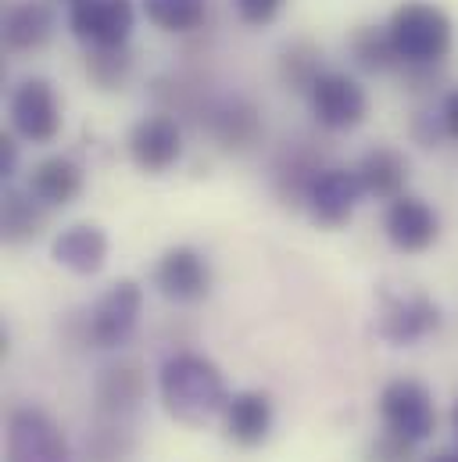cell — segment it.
I'll return each mask as SVG.
<instances>
[{
	"label": "cell",
	"instance_id": "1",
	"mask_svg": "<svg viewBox=\"0 0 458 462\" xmlns=\"http://www.w3.org/2000/svg\"><path fill=\"white\" fill-rule=\"evenodd\" d=\"M158 391H161L169 416H176L179 423H190V427H201L215 412H226L229 402L226 380H223L219 365L205 355H194V351L172 355L161 365Z\"/></svg>",
	"mask_w": 458,
	"mask_h": 462
},
{
	"label": "cell",
	"instance_id": "2",
	"mask_svg": "<svg viewBox=\"0 0 458 462\" xmlns=\"http://www.w3.org/2000/svg\"><path fill=\"white\" fill-rule=\"evenodd\" d=\"M387 32L405 69H434L455 47V25L444 7L430 0H405L390 11Z\"/></svg>",
	"mask_w": 458,
	"mask_h": 462
},
{
	"label": "cell",
	"instance_id": "3",
	"mask_svg": "<svg viewBox=\"0 0 458 462\" xmlns=\"http://www.w3.org/2000/svg\"><path fill=\"white\" fill-rule=\"evenodd\" d=\"M69 29L87 51L125 47L136 25V0H65Z\"/></svg>",
	"mask_w": 458,
	"mask_h": 462
},
{
	"label": "cell",
	"instance_id": "4",
	"mask_svg": "<svg viewBox=\"0 0 458 462\" xmlns=\"http://www.w3.org/2000/svg\"><path fill=\"white\" fill-rule=\"evenodd\" d=\"M308 105H312V116L319 125L344 133V129H354L362 125L369 116V94L365 87L337 69H323L316 76V83L308 87Z\"/></svg>",
	"mask_w": 458,
	"mask_h": 462
},
{
	"label": "cell",
	"instance_id": "5",
	"mask_svg": "<svg viewBox=\"0 0 458 462\" xmlns=\"http://www.w3.org/2000/svg\"><path fill=\"white\" fill-rule=\"evenodd\" d=\"M7 116H11V129L29 140V143H50L58 133H61V105H58V94L47 79L32 76V79H22L14 90H11V101H7Z\"/></svg>",
	"mask_w": 458,
	"mask_h": 462
},
{
	"label": "cell",
	"instance_id": "6",
	"mask_svg": "<svg viewBox=\"0 0 458 462\" xmlns=\"http://www.w3.org/2000/svg\"><path fill=\"white\" fill-rule=\"evenodd\" d=\"M7 462H72V452L47 412L18 409L7 420Z\"/></svg>",
	"mask_w": 458,
	"mask_h": 462
},
{
	"label": "cell",
	"instance_id": "7",
	"mask_svg": "<svg viewBox=\"0 0 458 462\" xmlns=\"http://www.w3.org/2000/svg\"><path fill=\"white\" fill-rule=\"evenodd\" d=\"M140 309H143V291L136 280H118L112 283L97 305L90 309V323L87 334L97 347H118L125 345L140 323Z\"/></svg>",
	"mask_w": 458,
	"mask_h": 462
},
{
	"label": "cell",
	"instance_id": "8",
	"mask_svg": "<svg viewBox=\"0 0 458 462\" xmlns=\"http://www.w3.org/2000/svg\"><path fill=\"white\" fill-rule=\"evenodd\" d=\"M380 416H383V427L408 438V441H423L434 434V423H437V412H434V398L423 383L416 380H394L383 387L380 394Z\"/></svg>",
	"mask_w": 458,
	"mask_h": 462
},
{
	"label": "cell",
	"instance_id": "9",
	"mask_svg": "<svg viewBox=\"0 0 458 462\" xmlns=\"http://www.w3.org/2000/svg\"><path fill=\"white\" fill-rule=\"evenodd\" d=\"M362 198H365V187H362V180H358L354 169H323L305 187V198L301 201H305L312 223L334 230V226H344L354 216V208H358Z\"/></svg>",
	"mask_w": 458,
	"mask_h": 462
},
{
	"label": "cell",
	"instance_id": "10",
	"mask_svg": "<svg viewBox=\"0 0 458 462\" xmlns=\"http://www.w3.org/2000/svg\"><path fill=\"white\" fill-rule=\"evenodd\" d=\"M125 147H129V158L136 162V169L161 176L183 158V129L172 116L154 112V116H143L129 129Z\"/></svg>",
	"mask_w": 458,
	"mask_h": 462
},
{
	"label": "cell",
	"instance_id": "11",
	"mask_svg": "<svg viewBox=\"0 0 458 462\" xmlns=\"http://www.w3.org/2000/svg\"><path fill=\"white\" fill-rule=\"evenodd\" d=\"M154 287L176 305H194L212 291V265L201 251L187 244L169 247L154 265Z\"/></svg>",
	"mask_w": 458,
	"mask_h": 462
},
{
	"label": "cell",
	"instance_id": "12",
	"mask_svg": "<svg viewBox=\"0 0 458 462\" xmlns=\"http://www.w3.org/2000/svg\"><path fill=\"white\" fill-rule=\"evenodd\" d=\"M383 230H387V240H390L398 251L419 254V251H426V247L437 240L441 219H437V212H434L423 198L401 194V198H394V201L387 205Z\"/></svg>",
	"mask_w": 458,
	"mask_h": 462
},
{
	"label": "cell",
	"instance_id": "13",
	"mask_svg": "<svg viewBox=\"0 0 458 462\" xmlns=\"http://www.w3.org/2000/svg\"><path fill=\"white\" fill-rule=\"evenodd\" d=\"M54 36V11L43 0H14L4 11V47L11 54L43 51Z\"/></svg>",
	"mask_w": 458,
	"mask_h": 462
},
{
	"label": "cell",
	"instance_id": "14",
	"mask_svg": "<svg viewBox=\"0 0 458 462\" xmlns=\"http://www.w3.org/2000/svg\"><path fill=\"white\" fill-rule=\"evenodd\" d=\"M437 327H441V309L423 294L394 298L383 309V319H380V334L390 345H416L426 334H434Z\"/></svg>",
	"mask_w": 458,
	"mask_h": 462
},
{
	"label": "cell",
	"instance_id": "15",
	"mask_svg": "<svg viewBox=\"0 0 458 462\" xmlns=\"http://www.w3.org/2000/svg\"><path fill=\"white\" fill-rule=\"evenodd\" d=\"M54 262L65 265L69 273L76 276H94L105 269L108 262V236L101 226H90V223H79V226H69L54 236V247H50Z\"/></svg>",
	"mask_w": 458,
	"mask_h": 462
},
{
	"label": "cell",
	"instance_id": "16",
	"mask_svg": "<svg viewBox=\"0 0 458 462\" xmlns=\"http://www.w3.org/2000/svg\"><path fill=\"white\" fill-rule=\"evenodd\" d=\"M29 194L47 208H65L83 194V169L65 154L43 158L29 172Z\"/></svg>",
	"mask_w": 458,
	"mask_h": 462
},
{
	"label": "cell",
	"instance_id": "17",
	"mask_svg": "<svg viewBox=\"0 0 458 462\" xmlns=\"http://www.w3.org/2000/svg\"><path fill=\"white\" fill-rule=\"evenodd\" d=\"M226 434L229 441L254 448L269 438L272 430V402L261 391H240L226 402Z\"/></svg>",
	"mask_w": 458,
	"mask_h": 462
},
{
	"label": "cell",
	"instance_id": "18",
	"mask_svg": "<svg viewBox=\"0 0 458 462\" xmlns=\"http://www.w3.org/2000/svg\"><path fill=\"white\" fill-rule=\"evenodd\" d=\"M358 180L365 187L369 198H380V201H394L405 194V183H408V162L401 151L394 147H372L362 162H358Z\"/></svg>",
	"mask_w": 458,
	"mask_h": 462
},
{
	"label": "cell",
	"instance_id": "19",
	"mask_svg": "<svg viewBox=\"0 0 458 462\" xmlns=\"http://www.w3.org/2000/svg\"><path fill=\"white\" fill-rule=\"evenodd\" d=\"M143 398V373L133 362H118L108 365L97 380V409L101 416H112L114 423H122Z\"/></svg>",
	"mask_w": 458,
	"mask_h": 462
},
{
	"label": "cell",
	"instance_id": "20",
	"mask_svg": "<svg viewBox=\"0 0 458 462\" xmlns=\"http://www.w3.org/2000/svg\"><path fill=\"white\" fill-rule=\"evenodd\" d=\"M208 125H212V136L229 147V151H247L258 136H261V118H258V108L243 97H226L212 108L208 116Z\"/></svg>",
	"mask_w": 458,
	"mask_h": 462
},
{
	"label": "cell",
	"instance_id": "21",
	"mask_svg": "<svg viewBox=\"0 0 458 462\" xmlns=\"http://www.w3.org/2000/svg\"><path fill=\"white\" fill-rule=\"evenodd\" d=\"M347 51H351L354 65L365 69V72H390V69L401 65L387 25H358L347 40Z\"/></svg>",
	"mask_w": 458,
	"mask_h": 462
},
{
	"label": "cell",
	"instance_id": "22",
	"mask_svg": "<svg viewBox=\"0 0 458 462\" xmlns=\"http://www.w3.org/2000/svg\"><path fill=\"white\" fill-rule=\"evenodd\" d=\"M147 22L161 32H194L208 18V0H140Z\"/></svg>",
	"mask_w": 458,
	"mask_h": 462
},
{
	"label": "cell",
	"instance_id": "23",
	"mask_svg": "<svg viewBox=\"0 0 458 462\" xmlns=\"http://www.w3.org/2000/svg\"><path fill=\"white\" fill-rule=\"evenodd\" d=\"M43 208L47 205H40L29 190L25 194L22 190H7L4 194V219H0L4 240H11V244L32 240L40 233V226H43Z\"/></svg>",
	"mask_w": 458,
	"mask_h": 462
},
{
	"label": "cell",
	"instance_id": "24",
	"mask_svg": "<svg viewBox=\"0 0 458 462\" xmlns=\"http://www.w3.org/2000/svg\"><path fill=\"white\" fill-rule=\"evenodd\" d=\"M323 72V54L312 47V43H290L283 54H279V76L287 87L294 90H305L316 83V76Z\"/></svg>",
	"mask_w": 458,
	"mask_h": 462
},
{
	"label": "cell",
	"instance_id": "25",
	"mask_svg": "<svg viewBox=\"0 0 458 462\" xmlns=\"http://www.w3.org/2000/svg\"><path fill=\"white\" fill-rule=\"evenodd\" d=\"M133 72V58H129V47H108V51H87V76L105 87L114 90L129 79Z\"/></svg>",
	"mask_w": 458,
	"mask_h": 462
},
{
	"label": "cell",
	"instance_id": "26",
	"mask_svg": "<svg viewBox=\"0 0 458 462\" xmlns=\"http://www.w3.org/2000/svg\"><path fill=\"white\" fill-rule=\"evenodd\" d=\"M287 7V0H233V11L243 25L251 29H265L279 18V11Z\"/></svg>",
	"mask_w": 458,
	"mask_h": 462
},
{
	"label": "cell",
	"instance_id": "27",
	"mask_svg": "<svg viewBox=\"0 0 458 462\" xmlns=\"http://www.w3.org/2000/svg\"><path fill=\"white\" fill-rule=\"evenodd\" d=\"M412 448H416V441H408V438L387 430V434L372 445V462H412Z\"/></svg>",
	"mask_w": 458,
	"mask_h": 462
},
{
	"label": "cell",
	"instance_id": "28",
	"mask_svg": "<svg viewBox=\"0 0 458 462\" xmlns=\"http://www.w3.org/2000/svg\"><path fill=\"white\" fill-rule=\"evenodd\" d=\"M14 169H18V143L14 136H0V176L11 180Z\"/></svg>",
	"mask_w": 458,
	"mask_h": 462
},
{
	"label": "cell",
	"instance_id": "29",
	"mask_svg": "<svg viewBox=\"0 0 458 462\" xmlns=\"http://www.w3.org/2000/svg\"><path fill=\"white\" fill-rule=\"evenodd\" d=\"M441 118H444V133L458 140V87L444 97V108H441Z\"/></svg>",
	"mask_w": 458,
	"mask_h": 462
},
{
	"label": "cell",
	"instance_id": "30",
	"mask_svg": "<svg viewBox=\"0 0 458 462\" xmlns=\"http://www.w3.org/2000/svg\"><path fill=\"white\" fill-rule=\"evenodd\" d=\"M430 462H458V452H441V456H434Z\"/></svg>",
	"mask_w": 458,
	"mask_h": 462
},
{
	"label": "cell",
	"instance_id": "31",
	"mask_svg": "<svg viewBox=\"0 0 458 462\" xmlns=\"http://www.w3.org/2000/svg\"><path fill=\"white\" fill-rule=\"evenodd\" d=\"M455 434H458V405H455Z\"/></svg>",
	"mask_w": 458,
	"mask_h": 462
}]
</instances>
